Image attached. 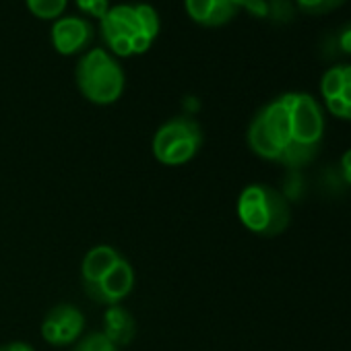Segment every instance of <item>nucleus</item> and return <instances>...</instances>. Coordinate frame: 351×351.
Instances as JSON below:
<instances>
[{
	"mask_svg": "<svg viewBox=\"0 0 351 351\" xmlns=\"http://www.w3.org/2000/svg\"><path fill=\"white\" fill-rule=\"evenodd\" d=\"M101 38L116 56L143 54L159 34V15L151 5H114L99 19Z\"/></svg>",
	"mask_w": 351,
	"mask_h": 351,
	"instance_id": "1",
	"label": "nucleus"
},
{
	"mask_svg": "<svg viewBox=\"0 0 351 351\" xmlns=\"http://www.w3.org/2000/svg\"><path fill=\"white\" fill-rule=\"evenodd\" d=\"M238 217L258 236H279L291 221V207L283 193L267 184H250L238 197Z\"/></svg>",
	"mask_w": 351,
	"mask_h": 351,
	"instance_id": "2",
	"label": "nucleus"
},
{
	"mask_svg": "<svg viewBox=\"0 0 351 351\" xmlns=\"http://www.w3.org/2000/svg\"><path fill=\"white\" fill-rule=\"evenodd\" d=\"M77 87L85 99L97 106H110L124 91V71L120 62L104 48L87 50L77 62Z\"/></svg>",
	"mask_w": 351,
	"mask_h": 351,
	"instance_id": "3",
	"label": "nucleus"
},
{
	"mask_svg": "<svg viewBox=\"0 0 351 351\" xmlns=\"http://www.w3.org/2000/svg\"><path fill=\"white\" fill-rule=\"evenodd\" d=\"M203 147V128L191 116H176L153 134V155L163 165H184Z\"/></svg>",
	"mask_w": 351,
	"mask_h": 351,
	"instance_id": "4",
	"label": "nucleus"
},
{
	"mask_svg": "<svg viewBox=\"0 0 351 351\" xmlns=\"http://www.w3.org/2000/svg\"><path fill=\"white\" fill-rule=\"evenodd\" d=\"M291 118V138L304 145H320L324 132V118L316 99L308 93L281 95Z\"/></svg>",
	"mask_w": 351,
	"mask_h": 351,
	"instance_id": "5",
	"label": "nucleus"
},
{
	"mask_svg": "<svg viewBox=\"0 0 351 351\" xmlns=\"http://www.w3.org/2000/svg\"><path fill=\"white\" fill-rule=\"evenodd\" d=\"M85 335V316L73 304L54 306L42 320V337L48 345H75Z\"/></svg>",
	"mask_w": 351,
	"mask_h": 351,
	"instance_id": "6",
	"label": "nucleus"
},
{
	"mask_svg": "<svg viewBox=\"0 0 351 351\" xmlns=\"http://www.w3.org/2000/svg\"><path fill=\"white\" fill-rule=\"evenodd\" d=\"M132 289H134V269L122 256L99 281L85 287V293L97 304L118 306L124 298L130 295Z\"/></svg>",
	"mask_w": 351,
	"mask_h": 351,
	"instance_id": "7",
	"label": "nucleus"
},
{
	"mask_svg": "<svg viewBox=\"0 0 351 351\" xmlns=\"http://www.w3.org/2000/svg\"><path fill=\"white\" fill-rule=\"evenodd\" d=\"M252 122H256L261 126V130L267 134L271 145L279 151V159H281L283 149L293 141L291 138V118H289V110L283 104V99L279 97V99L267 104L263 110H258V114L252 118Z\"/></svg>",
	"mask_w": 351,
	"mask_h": 351,
	"instance_id": "8",
	"label": "nucleus"
},
{
	"mask_svg": "<svg viewBox=\"0 0 351 351\" xmlns=\"http://www.w3.org/2000/svg\"><path fill=\"white\" fill-rule=\"evenodd\" d=\"M93 38V27L85 17L66 15L58 17L52 25V44L60 54H75L89 46Z\"/></svg>",
	"mask_w": 351,
	"mask_h": 351,
	"instance_id": "9",
	"label": "nucleus"
},
{
	"mask_svg": "<svg viewBox=\"0 0 351 351\" xmlns=\"http://www.w3.org/2000/svg\"><path fill=\"white\" fill-rule=\"evenodd\" d=\"M189 15L207 27L226 25L244 7V0H184Z\"/></svg>",
	"mask_w": 351,
	"mask_h": 351,
	"instance_id": "10",
	"label": "nucleus"
},
{
	"mask_svg": "<svg viewBox=\"0 0 351 351\" xmlns=\"http://www.w3.org/2000/svg\"><path fill=\"white\" fill-rule=\"evenodd\" d=\"M122 258V254L114 248V246H108V244H99V246H93L83 263H81V281H83V289L93 285L95 281H99L118 261Z\"/></svg>",
	"mask_w": 351,
	"mask_h": 351,
	"instance_id": "11",
	"label": "nucleus"
},
{
	"mask_svg": "<svg viewBox=\"0 0 351 351\" xmlns=\"http://www.w3.org/2000/svg\"><path fill=\"white\" fill-rule=\"evenodd\" d=\"M118 349L128 345L136 335V322L132 314L124 306H108L104 316V330H101Z\"/></svg>",
	"mask_w": 351,
	"mask_h": 351,
	"instance_id": "12",
	"label": "nucleus"
},
{
	"mask_svg": "<svg viewBox=\"0 0 351 351\" xmlns=\"http://www.w3.org/2000/svg\"><path fill=\"white\" fill-rule=\"evenodd\" d=\"M71 351H120L101 330L85 332Z\"/></svg>",
	"mask_w": 351,
	"mask_h": 351,
	"instance_id": "13",
	"label": "nucleus"
},
{
	"mask_svg": "<svg viewBox=\"0 0 351 351\" xmlns=\"http://www.w3.org/2000/svg\"><path fill=\"white\" fill-rule=\"evenodd\" d=\"M29 11L40 19H58L62 17L69 0H25Z\"/></svg>",
	"mask_w": 351,
	"mask_h": 351,
	"instance_id": "14",
	"label": "nucleus"
},
{
	"mask_svg": "<svg viewBox=\"0 0 351 351\" xmlns=\"http://www.w3.org/2000/svg\"><path fill=\"white\" fill-rule=\"evenodd\" d=\"M345 85V77H343V66H332L330 71L324 73L322 81H320V91L324 95V99L328 97H337L341 93Z\"/></svg>",
	"mask_w": 351,
	"mask_h": 351,
	"instance_id": "15",
	"label": "nucleus"
},
{
	"mask_svg": "<svg viewBox=\"0 0 351 351\" xmlns=\"http://www.w3.org/2000/svg\"><path fill=\"white\" fill-rule=\"evenodd\" d=\"M298 7L306 13L312 15H322V13H330L337 7H341L345 0H295Z\"/></svg>",
	"mask_w": 351,
	"mask_h": 351,
	"instance_id": "16",
	"label": "nucleus"
},
{
	"mask_svg": "<svg viewBox=\"0 0 351 351\" xmlns=\"http://www.w3.org/2000/svg\"><path fill=\"white\" fill-rule=\"evenodd\" d=\"M277 23H285L293 17V7L289 0H271L269 3V15Z\"/></svg>",
	"mask_w": 351,
	"mask_h": 351,
	"instance_id": "17",
	"label": "nucleus"
},
{
	"mask_svg": "<svg viewBox=\"0 0 351 351\" xmlns=\"http://www.w3.org/2000/svg\"><path fill=\"white\" fill-rule=\"evenodd\" d=\"M77 5H79V9L83 13H89V15H93L97 19H101L110 9L108 0H77Z\"/></svg>",
	"mask_w": 351,
	"mask_h": 351,
	"instance_id": "18",
	"label": "nucleus"
},
{
	"mask_svg": "<svg viewBox=\"0 0 351 351\" xmlns=\"http://www.w3.org/2000/svg\"><path fill=\"white\" fill-rule=\"evenodd\" d=\"M254 17H267L269 15V0H244V7Z\"/></svg>",
	"mask_w": 351,
	"mask_h": 351,
	"instance_id": "19",
	"label": "nucleus"
},
{
	"mask_svg": "<svg viewBox=\"0 0 351 351\" xmlns=\"http://www.w3.org/2000/svg\"><path fill=\"white\" fill-rule=\"evenodd\" d=\"M337 46H339V52L351 56V23H347V25L337 34Z\"/></svg>",
	"mask_w": 351,
	"mask_h": 351,
	"instance_id": "20",
	"label": "nucleus"
},
{
	"mask_svg": "<svg viewBox=\"0 0 351 351\" xmlns=\"http://www.w3.org/2000/svg\"><path fill=\"white\" fill-rule=\"evenodd\" d=\"M326 101V108H328V112L332 114V116H337V118H343L345 116V110H347V104L337 95V97H328V99H324Z\"/></svg>",
	"mask_w": 351,
	"mask_h": 351,
	"instance_id": "21",
	"label": "nucleus"
},
{
	"mask_svg": "<svg viewBox=\"0 0 351 351\" xmlns=\"http://www.w3.org/2000/svg\"><path fill=\"white\" fill-rule=\"evenodd\" d=\"M341 173H343V180L351 184V149L345 151V155L341 157Z\"/></svg>",
	"mask_w": 351,
	"mask_h": 351,
	"instance_id": "22",
	"label": "nucleus"
},
{
	"mask_svg": "<svg viewBox=\"0 0 351 351\" xmlns=\"http://www.w3.org/2000/svg\"><path fill=\"white\" fill-rule=\"evenodd\" d=\"M0 351H36V349L25 341H11V343L0 345Z\"/></svg>",
	"mask_w": 351,
	"mask_h": 351,
	"instance_id": "23",
	"label": "nucleus"
},
{
	"mask_svg": "<svg viewBox=\"0 0 351 351\" xmlns=\"http://www.w3.org/2000/svg\"><path fill=\"white\" fill-rule=\"evenodd\" d=\"M339 97H341L347 106L351 104V83H345V85H343V89H341Z\"/></svg>",
	"mask_w": 351,
	"mask_h": 351,
	"instance_id": "24",
	"label": "nucleus"
},
{
	"mask_svg": "<svg viewBox=\"0 0 351 351\" xmlns=\"http://www.w3.org/2000/svg\"><path fill=\"white\" fill-rule=\"evenodd\" d=\"M343 77H345V83H351V64L343 66Z\"/></svg>",
	"mask_w": 351,
	"mask_h": 351,
	"instance_id": "25",
	"label": "nucleus"
},
{
	"mask_svg": "<svg viewBox=\"0 0 351 351\" xmlns=\"http://www.w3.org/2000/svg\"><path fill=\"white\" fill-rule=\"evenodd\" d=\"M345 120H351V104L347 106V110H345V116H343Z\"/></svg>",
	"mask_w": 351,
	"mask_h": 351,
	"instance_id": "26",
	"label": "nucleus"
}]
</instances>
